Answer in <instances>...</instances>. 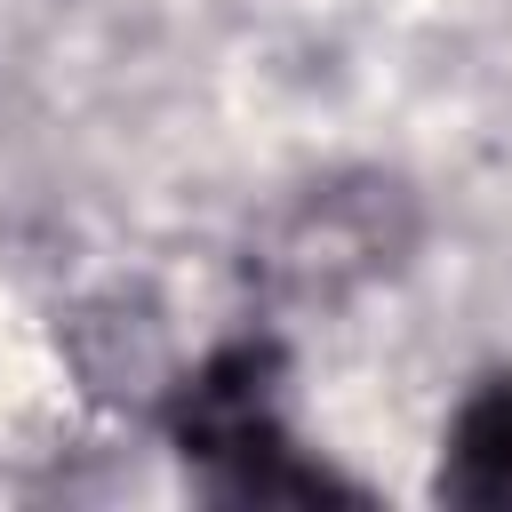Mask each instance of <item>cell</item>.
Masks as SVG:
<instances>
[{"label": "cell", "mask_w": 512, "mask_h": 512, "mask_svg": "<svg viewBox=\"0 0 512 512\" xmlns=\"http://www.w3.org/2000/svg\"><path fill=\"white\" fill-rule=\"evenodd\" d=\"M176 448L200 472V488L232 496V504H320V496H336V480L296 448V432L272 400V352H256V344L216 352L184 384Z\"/></svg>", "instance_id": "obj_1"}, {"label": "cell", "mask_w": 512, "mask_h": 512, "mask_svg": "<svg viewBox=\"0 0 512 512\" xmlns=\"http://www.w3.org/2000/svg\"><path fill=\"white\" fill-rule=\"evenodd\" d=\"M440 496L472 504V512H512V376L480 384L456 408L448 456H440Z\"/></svg>", "instance_id": "obj_2"}]
</instances>
